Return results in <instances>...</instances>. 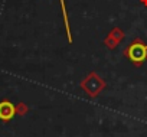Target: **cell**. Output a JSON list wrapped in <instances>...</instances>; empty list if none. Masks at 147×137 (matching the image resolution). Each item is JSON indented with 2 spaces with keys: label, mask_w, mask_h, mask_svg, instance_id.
Here are the masks:
<instances>
[{
  "label": "cell",
  "mask_w": 147,
  "mask_h": 137,
  "mask_svg": "<svg viewBox=\"0 0 147 137\" xmlns=\"http://www.w3.org/2000/svg\"><path fill=\"white\" fill-rule=\"evenodd\" d=\"M80 87L90 98H97L107 88V82L95 71H92L80 82Z\"/></svg>",
  "instance_id": "7a4b0ae2"
},
{
  "label": "cell",
  "mask_w": 147,
  "mask_h": 137,
  "mask_svg": "<svg viewBox=\"0 0 147 137\" xmlns=\"http://www.w3.org/2000/svg\"><path fill=\"white\" fill-rule=\"evenodd\" d=\"M15 107H16V115H20V117H23V115H26L28 113H29V107L25 104V103H18V104H15Z\"/></svg>",
  "instance_id": "8992f818"
},
{
  "label": "cell",
  "mask_w": 147,
  "mask_h": 137,
  "mask_svg": "<svg viewBox=\"0 0 147 137\" xmlns=\"http://www.w3.org/2000/svg\"><path fill=\"white\" fill-rule=\"evenodd\" d=\"M140 3H141L143 6H146V7H147V0H140Z\"/></svg>",
  "instance_id": "ba28073f"
},
{
  "label": "cell",
  "mask_w": 147,
  "mask_h": 137,
  "mask_svg": "<svg viewBox=\"0 0 147 137\" xmlns=\"http://www.w3.org/2000/svg\"><path fill=\"white\" fill-rule=\"evenodd\" d=\"M16 115V107L10 100H2L0 101V120L3 123H9Z\"/></svg>",
  "instance_id": "3957f363"
},
{
  "label": "cell",
  "mask_w": 147,
  "mask_h": 137,
  "mask_svg": "<svg viewBox=\"0 0 147 137\" xmlns=\"http://www.w3.org/2000/svg\"><path fill=\"white\" fill-rule=\"evenodd\" d=\"M108 35H110L113 39H115L118 43H120V42L124 39V36H125V35H124V32H123L120 28H117V26H115V28H113V29L110 30V33H108Z\"/></svg>",
  "instance_id": "5b68a950"
},
{
  "label": "cell",
  "mask_w": 147,
  "mask_h": 137,
  "mask_svg": "<svg viewBox=\"0 0 147 137\" xmlns=\"http://www.w3.org/2000/svg\"><path fill=\"white\" fill-rule=\"evenodd\" d=\"M104 46H107L108 49H111V51H113V49H115V48L118 46V42H117L115 39H113L110 35H107V36H105V39H104Z\"/></svg>",
  "instance_id": "52a82bcc"
},
{
  "label": "cell",
  "mask_w": 147,
  "mask_h": 137,
  "mask_svg": "<svg viewBox=\"0 0 147 137\" xmlns=\"http://www.w3.org/2000/svg\"><path fill=\"white\" fill-rule=\"evenodd\" d=\"M123 55L134 66H141L147 61V43H144L143 39L136 38L128 46L124 48Z\"/></svg>",
  "instance_id": "6da1fadb"
},
{
  "label": "cell",
  "mask_w": 147,
  "mask_h": 137,
  "mask_svg": "<svg viewBox=\"0 0 147 137\" xmlns=\"http://www.w3.org/2000/svg\"><path fill=\"white\" fill-rule=\"evenodd\" d=\"M61 3V10H62V18H63V25H65V30H66V39L69 43L74 42L72 38V32H71V25H69V18H68V12H66V5H65V0H59Z\"/></svg>",
  "instance_id": "277c9868"
}]
</instances>
